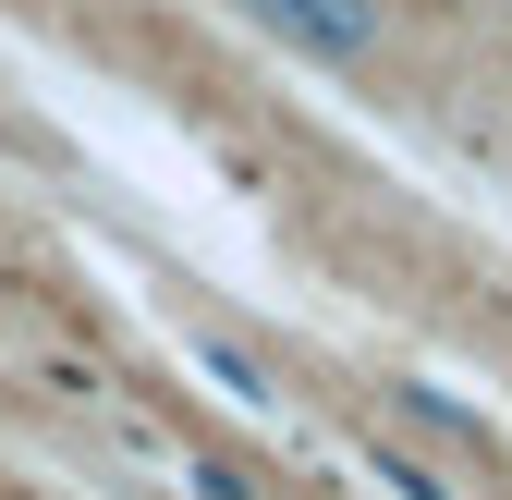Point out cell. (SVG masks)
Returning <instances> with one entry per match:
<instances>
[{"instance_id":"cell-2","label":"cell","mask_w":512,"mask_h":500,"mask_svg":"<svg viewBox=\"0 0 512 500\" xmlns=\"http://www.w3.org/2000/svg\"><path fill=\"white\" fill-rule=\"evenodd\" d=\"M208 391H232L244 415H281V391H269V366H256V354H232V342H208Z\"/></svg>"},{"instance_id":"cell-3","label":"cell","mask_w":512,"mask_h":500,"mask_svg":"<svg viewBox=\"0 0 512 500\" xmlns=\"http://www.w3.org/2000/svg\"><path fill=\"white\" fill-rule=\"evenodd\" d=\"M366 476L391 488V500H464L452 476H427V464H403V452H366Z\"/></svg>"},{"instance_id":"cell-4","label":"cell","mask_w":512,"mask_h":500,"mask_svg":"<svg viewBox=\"0 0 512 500\" xmlns=\"http://www.w3.org/2000/svg\"><path fill=\"white\" fill-rule=\"evenodd\" d=\"M183 488H196V500H244V476H232V464H196Z\"/></svg>"},{"instance_id":"cell-1","label":"cell","mask_w":512,"mask_h":500,"mask_svg":"<svg viewBox=\"0 0 512 500\" xmlns=\"http://www.w3.org/2000/svg\"><path fill=\"white\" fill-rule=\"evenodd\" d=\"M232 13L293 61H378V0H232Z\"/></svg>"}]
</instances>
